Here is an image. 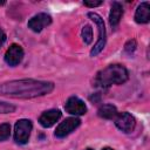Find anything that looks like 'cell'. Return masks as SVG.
I'll return each instance as SVG.
<instances>
[{
    "label": "cell",
    "mask_w": 150,
    "mask_h": 150,
    "mask_svg": "<svg viewBox=\"0 0 150 150\" xmlns=\"http://www.w3.org/2000/svg\"><path fill=\"white\" fill-rule=\"evenodd\" d=\"M54 89V83L32 79L13 80L0 84V94L19 98H32L49 94Z\"/></svg>",
    "instance_id": "obj_1"
},
{
    "label": "cell",
    "mask_w": 150,
    "mask_h": 150,
    "mask_svg": "<svg viewBox=\"0 0 150 150\" xmlns=\"http://www.w3.org/2000/svg\"><path fill=\"white\" fill-rule=\"evenodd\" d=\"M129 77L128 70L122 64H110L100 70L95 77L94 84L100 88H108L111 84H122Z\"/></svg>",
    "instance_id": "obj_2"
},
{
    "label": "cell",
    "mask_w": 150,
    "mask_h": 150,
    "mask_svg": "<svg viewBox=\"0 0 150 150\" xmlns=\"http://www.w3.org/2000/svg\"><path fill=\"white\" fill-rule=\"evenodd\" d=\"M88 16L96 23L97 29H98V39H97L95 46L93 47V49L90 52V55L91 56H96L98 53H101V50L105 46V27H104V21H103V19L97 13L89 12L88 13Z\"/></svg>",
    "instance_id": "obj_3"
},
{
    "label": "cell",
    "mask_w": 150,
    "mask_h": 150,
    "mask_svg": "<svg viewBox=\"0 0 150 150\" xmlns=\"http://www.w3.org/2000/svg\"><path fill=\"white\" fill-rule=\"evenodd\" d=\"M32 122L29 120H20L15 123L14 128V139L19 144H25L28 142L30 131H32Z\"/></svg>",
    "instance_id": "obj_4"
},
{
    "label": "cell",
    "mask_w": 150,
    "mask_h": 150,
    "mask_svg": "<svg viewBox=\"0 0 150 150\" xmlns=\"http://www.w3.org/2000/svg\"><path fill=\"white\" fill-rule=\"evenodd\" d=\"M114 120H115V125L123 132H131L136 125L135 117L127 111L117 112Z\"/></svg>",
    "instance_id": "obj_5"
},
{
    "label": "cell",
    "mask_w": 150,
    "mask_h": 150,
    "mask_svg": "<svg viewBox=\"0 0 150 150\" xmlns=\"http://www.w3.org/2000/svg\"><path fill=\"white\" fill-rule=\"evenodd\" d=\"M81 121L76 117H69V118H66L63 122H61L57 127H56V130H55V136L59 137V138H62V137H66L67 135H69L71 131H74L79 125H80Z\"/></svg>",
    "instance_id": "obj_6"
},
{
    "label": "cell",
    "mask_w": 150,
    "mask_h": 150,
    "mask_svg": "<svg viewBox=\"0 0 150 150\" xmlns=\"http://www.w3.org/2000/svg\"><path fill=\"white\" fill-rule=\"evenodd\" d=\"M64 109L67 112L71 114V115H84L87 112V107L84 104V102L79 98L77 96H70L66 104H64Z\"/></svg>",
    "instance_id": "obj_7"
},
{
    "label": "cell",
    "mask_w": 150,
    "mask_h": 150,
    "mask_svg": "<svg viewBox=\"0 0 150 150\" xmlns=\"http://www.w3.org/2000/svg\"><path fill=\"white\" fill-rule=\"evenodd\" d=\"M52 23V18L47 13H39L34 15L29 21H28V28H30L33 32H41L46 26Z\"/></svg>",
    "instance_id": "obj_8"
},
{
    "label": "cell",
    "mask_w": 150,
    "mask_h": 150,
    "mask_svg": "<svg viewBox=\"0 0 150 150\" xmlns=\"http://www.w3.org/2000/svg\"><path fill=\"white\" fill-rule=\"evenodd\" d=\"M23 57V49L21 48V46L13 43L6 52L5 54V61L7 64L14 67L16 64H19L22 61Z\"/></svg>",
    "instance_id": "obj_9"
},
{
    "label": "cell",
    "mask_w": 150,
    "mask_h": 150,
    "mask_svg": "<svg viewBox=\"0 0 150 150\" xmlns=\"http://www.w3.org/2000/svg\"><path fill=\"white\" fill-rule=\"evenodd\" d=\"M61 117V111L59 109H50L41 114L39 117V122L43 128H50L54 125Z\"/></svg>",
    "instance_id": "obj_10"
},
{
    "label": "cell",
    "mask_w": 150,
    "mask_h": 150,
    "mask_svg": "<svg viewBox=\"0 0 150 150\" xmlns=\"http://www.w3.org/2000/svg\"><path fill=\"white\" fill-rule=\"evenodd\" d=\"M150 20V6L149 2H141L135 13V21L137 23H146Z\"/></svg>",
    "instance_id": "obj_11"
},
{
    "label": "cell",
    "mask_w": 150,
    "mask_h": 150,
    "mask_svg": "<svg viewBox=\"0 0 150 150\" xmlns=\"http://www.w3.org/2000/svg\"><path fill=\"white\" fill-rule=\"evenodd\" d=\"M123 15V7L120 2L117 1H114L111 4V8H110V13H109V23L112 28H115L120 21H121V18Z\"/></svg>",
    "instance_id": "obj_12"
},
{
    "label": "cell",
    "mask_w": 150,
    "mask_h": 150,
    "mask_svg": "<svg viewBox=\"0 0 150 150\" xmlns=\"http://www.w3.org/2000/svg\"><path fill=\"white\" fill-rule=\"evenodd\" d=\"M97 114L102 118L110 120V118H115V116L117 115V109L112 104H103V105L100 107Z\"/></svg>",
    "instance_id": "obj_13"
},
{
    "label": "cell",
    "mask_w": 150,
    "mask_h": 150,
    "mask_svg": "<svg viewBox=\"0 0 150 150\" xmlns=\"http://www.w3.org/2000/svg\"><path fill=\"white\" fill-rule=\"evenodd\" d=\"M82 39H83L86 45H89L93 40V29L89 25H86L82 28Z\"/></svg>",
    "instance_id": "obj_14"
},
{
    "label": "cell",
    "mask_w": 150,
    "mask_h": 150,
    "mask_svg": "<svg viewBox=\"0 0 150 150\" xmlns=\"http://www.w3.org/2000/svg\"><path fill=\"white\" fill-rule=\"evenodd\" d=\"M9 134H11V125L8 123L0 124V142L7 139L9 137Z\"/></svg>",
    "instance_id": "obj_15"
},
{
    "label": "cell",
    "mask_w": 150,
    "mask_h": 150,
    "mask_svg": "<svg viewBox=\"0 0 150 150\" xmlns=\"http://www.w3.org/2000/svg\"><path fill=\"white\" fill-rule=\"evenodd\" d=\"M15 110V107L7 103V102H0V114H7L13 112Z\"/></svg>",
    "instance_id": "obj_16"
},
{
    "label": "cell",
    "mask_w": 150,
    "mask_h": 150,
    "mask_svg": "<svg viewBox=\"0 0 150 150\" xmlns=\"http://www.w3.org/2000/svg\"><path fill=\"white\" fill-rule=\"evenodd\" d=\"M135 49H136V41H135V40H129V41L125 43V46H124V50H125V53H128V54L134 53Z\"/></svg>",
    "instance_id": "obj_17"
},
{
    "label": "cell",
    "mask_w": 150,
    "mask_h": 150,
    "mask_svg": "<svg viewBox=\"0 0 150 150\" xmlns=\"http://www.w3.org/2000/svg\"><path fill=\"white\" fill-rule=\"evenodd\" d=\"M83 4H84V6H88V7H97V6L102 5V1H88V0H86V1H83Z\"/></svg>",
    "instance_id": "obj_18"
},
{
    "label": "cell",
    "mask_w": 150,
    "mask_h": 150,
    "mask_svg": "<svg viewBox=\"0 0 150 150\" xmlns=\"http://www.w3.org/2000/svg\"><path fill=\"white\" fill-rule=\"evenodd\" d=\"M6 41V34L2 29H0V47L4 45V42Z\"/></svg>",
    "instance_id": "obj_19"
},
{
    "label": "cell",
    "mask_w": 150,
    "mask_h": 150,
    "mask_svg": "<svg viewBox=\"0 0 150 150\" xmlns=\"http://www.w3.org/2000/svg\"><path fill=\"white\" fill-rule=\"evenodd\" d=\"M103 150H114V149H111V148H104Z\"/></svg>",
    "instance_id": "obj_20"
},
{
    "label": "cell",
    "mask_w": 150,
    "mask_h": 150,
    "mask_svg": "<svg viewBox=\"0 0 150 150\" xmlns=\"http://www.w3.org/2000/svg\"><path fill=\"white\" fill-rule=\"evenodd\" d=\"M5 4V1H0V5H4Z\"/></svg>",
    "instance_id": "obj_21"
},
{
    "label": "cell",
    "mask_w": 150,
    "mask_h": 150,
    "mask_svg": "<svg viewBox=\"0 0 150 150\" xmlns=\"http://www.w3.org/2000/svg\"><path fill=\"white\" fill-rule=\"evenodd\" d=\"M84 150H93V149H90V148H87V149H84Z\"/></svg>",
    "instance_id": "obj_22"
}]
</instances>
